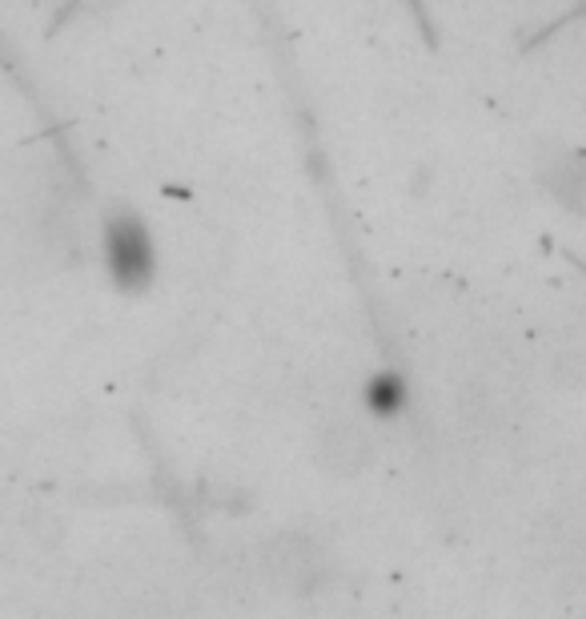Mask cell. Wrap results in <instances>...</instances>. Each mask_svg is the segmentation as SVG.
Instances as JSON below:
<instances>
[{
    "label": "cell",
    "instance_id": "obj_1",
    "mask_svg": "<svg viewBox=\"0 0 586 619\" xmlns=\"http://www.w3.org/2000/svg\"><path fill=\"white\" fill-rule=\"evenodd\" d=\"M101 258L113 286L124 290V294H141L158 278V246H153V234L133 209H117V214L105 218Z\"/></svg>",
    "mask_w": 586,
    "mask_h": 619
},
{
    "label": "cell",
    "instance_id": "obj_2",
    "mask_svg": "<svg viewBox=\"0 0 586 619\" xmlns=\"http://www.w3.org/2000/svg\"><path fill=\"white\" fill-rule=\"evenodd\" d=\"M366 406H370L378 419H394L402 406H406V379L398 370H378L370 382H366Z\"/></svg>",
    "mask_w": 586,
    "mask_h": 619
}]
</instances>
